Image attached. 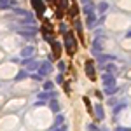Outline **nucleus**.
<instances>
[{"label":"nucleus","instance_id":"f257e3e1","mask_svg":"<svg viewBox=\"0 0 131 131\" xmlns=\"http://www.w3.org/2000/svg\"><path fill=\"white\" fill-rule=\"evenodd\" d=\"M65 49H67L68 54H73L75 49H77V40H75V37H73L72 31H67L65 33Z\"/></svg>","mask_w":131,"mask_h":131},{"label":"nucleus","instance_id":"f03ea898","mask_svg":"<svg viewBox=\"0 0 131 131\" xmlns=\"http://www.w3.org/2000/svg\"><path fill=\"white\" fill-rule=\"evenodd\" d=\"M84 72H86V75L89 77L91 81L96 79V68H94V63L91 60H86V63H84Z\"/></svg>","mask_w":131,"mask_h":131},{"label":"nucleus","instance_id":"7ed1b4c3","mask_svg":"<svg viewBox=\"0 0 131 131\" xmlns=\"http://www.w3.org/2000/svg\"><path fill=\"white\" fill-rule=\"evenodd\" d=\"M101 82H103V88L115 86V77H114L112 73H103V75H101Z\"/></svg>","mask_w":131,"mask_h":131},{"label":"nucleus","instance_id":"20e7f679","mask_svg":"<svg viewBox=\"0 0 131 131\" xmlns=\"http://www.w3.org/2000/svg\"><path fill=\"white\" fill-rule=\"evenodd\" d=\"M51 68H52V65H51V61L47 60V61H44V63L40 65V68H39V73H40L42 77H44V75H47V73L51 72Z\"/></svg>","mask_w":131,"mask_h":131},{"label":"nucleus","instance_id":"39448f33","mask_svg":"<svg viewBox=\"0 0 131 131\" xmlns=\"http://www.w3.org/2000/svg\"><path fill=\"white\" fill-rule=\"evenodd\" d=\"M33 52H35V47H33V46H26V47H23V49H21V58H23V60H25V58H31V54H33Z\"/></svg>","mask_w":131,"mask_h":131},{"label":"nucleus","instance_id":"423d86ee","mask_svg":"<svg viewBox=\"0 0 131 131\" xmlns=\"http://www.w3.org/2000/svg\"><path fill=\"white\" fill-rule=\"evenodd\" d=\"M51 47H52V56L60 58V54H61V44L58 40H54V42H51Z\"/></svg>","mask_w":131,"mask_h":131},{"label":"nucleus","instance_id":"0eeeda50","mask_svg":"<svg viewBox=\"0 0 131 131\" xmlns=\"http://www.w3.org/2000/svg\"><path fill=\"white\" fill-rule=\"evenodd\" d=\"M31 4H33L35 10L39 12V16H42V14H44V9H46V7H44V2H42V0H31Z\"/></svg>","mask_w":131,"mask_h":131},{"label":"nucleus","instance_id":"6e6552de","mask_svg":"<svg viewBox=\"0 0 131 131\" xmlns=\"http://www.w3.org/2000/svg\"><path fill=\"white\" fill-rule=\"evenodd\" d=\"M94 114H96V119H98V121H103V119H105V114H103L101 103H96V105H94Z\"/></svg>","mask_w":131,"mask_h":131},{"label":"nucleus","instance_id":"1a4fd4ad","mask_svg":"<svg viewBox=\"0 0 131 131\" xmlns=\"http://www.w3.org/2000/svg\"><path fill=\"white\" fill-rule=\"evenodd\" d=\"M42 35H44V40H46V42H54V40H52V33H51V30L47 28V26L42 28Z\"/></svg>","mask_w":131,"mask_h":131},{"label":"nucleus","instance_id":"9d476101","mask_svg":"<svg viewBox=\"0 0 131 131\" xmlns=\"http://www.w3.org/2000/svg\"><path fill=\"white\" fill-rule=\"evenodd\" d=\"M12 5H16V0H0V7H2L4 10L12 7Z\"/></svg>","mask_w":131,"mask_h":131},{"label":"nucleus","instance_id":"9b49d317","mask_svg":"<svg viewBox=\"0 0 131 131\" xmlns=\"http://www.w3.org/2000/svg\"><path fill=\"white\" fill-rule=\"evenodd\" d=\"M86 25H88L89 28H93V26L96 25V16H94V12H93V14H88V18H86Z\"/></svg>","mask_w":131,"mask_h":131},{"label":"nucleus","instance_id":"f8f14e48","mask_svg":"<svg viewBox=\"0 0 131 131\" xmlns=\"http://www.w3.org/2000/svg\"><path fill=\"white\" fill-rule=\"evenodd\" d=\"M114 60H115V56H112V54H101L100 56L101 65H105V63H108V61H114Z\"/></svg>","mask_w":131,"mask_h":131},{"label":"nucleus","instance_id":"ddd939ff","mask_svg":"<svg viewBox=\"0 0 131 131\" xmlns=\"http://www.w3.org/2000/svg\"><path fill=\"white\" fill-rule=\"evenodd\" d=\"M26 67H28V70H39V68H40V63H39V61H33V60H30V63H28V65H26Z\"/></svg>","mask_w":131,"mask_h":131},{"label":"nucleus","instance_id":"4468645a","mask_svg":"<svg viewBox=\"0 0 131 131\" xmlns=\"http://www.w3.org/2000/svg\"><path fill=\"white\" fill-rule=\"evenodd\" d=\"M108 7H110V5H108V2H107V0H103V2H100V5H98V10L105 14V12L108 10Z\"/></svg>","mask_w":131,"mask_h":131},{"label":"nucleus","instance_id":"2eb2a0df","mask_svg":"<svg viewBox=\"0 0 131 131\" xmlns=\"http://www.w3.org/2000/svg\"><path fill=\"white\" fill-rule=\"evenodd\" d=\"M103 91H105V94H108V96H112V94H115V93H117L119 89H117V86H108V88H105Z\"/></svg>","mask_w":131,"mask_h":131},{"label":"nucleus","instance_id":"dca6fc26","mask_svg":"<svg viewBox=\"0 0 131 131\" xmlns=\"http://www.w3.org/2000/svg\"><path fill=\"white\" fill-rule=\"evenodd\" d=\"M84 12H86V14H93V12H94V4H93V2H91V4H86V5H84Z\"/></svg>","mask_w":131,"mask_h":131},{"label":"nucleus","instance_id":"f3484780","mask_svg":"<svg viewBox=\"0 0 131 131\" xmlns=\"http://www.w3.org/2000/svg\"><path fill=\"white\" fill-rule=\"evenodd\" d=\"M49 108H51L52 112H58V110H60V105H58V101H56V100H51V101H49Z\"/></svg>","mask_w":131,"mask_h":131},{"label":"nucleus","instance_id":"a211bd4d","mask_svg":"<svg viewBox=\"0 0 131 131\" xmlns=\"http://www.w3.org/2000/svg\"><path fill=\"white\" fill-rule=\"evenodd\" d=\"M63 121H65L63 115H56V119H54V128H60L61 124H63Z\"/></svg>","mask_w":131,"mask_h":131},{"label":"nucleus","instance_id":"6ab92c4d","mask_svg":"<svg viewBox=\"0 0 131 131\" xmlns=\"http://www.w3.org/2000/svg\"><path fill=\"white\" fill-rule=\"evenodd\" d=\"M73 26H75V30H77V33H79V35H82V23L79 19H75L73 21Z\"/></svg>","mask_w":131,"mask_h":131},{"label":"nucleus","instance_id":"aec40b11","mask_svg":"<svg viewBox=\"0 0 131 131\" xmlns=\"http://www.w3.org/2000/svg\"><path fill=\"white\" fill-rule=\"evenodd\" d=\"M52 88H54V82H52V81H46V82H44V89L47 91V93L52 91Z\"/></svg>","mask_w":131,"mask_h":131},{"label":"nucleus","instance_id":"412c9836","mask_svg":"<svg viewBox=\"0 0 131 131\" xmlns=\"http://www.w3.org/2000/svg\"><path fill=\"white\" fill-rule=\"evenodd\" d=\"M126 108V103H121V105H115L114 107V114H119L121 110H124Z\"/></svg>","mask_w":131,"mask_h":131},{"label":"nucleus","instance_id":"4be33fe9","mask_svg":"<svg viewBox=\"0 0 131 131\" xmlns=\"http://www.w3.org/2000/svg\"><path fill=\"white\" fill-rule=\"evenodd\" d=\"M23 79H26V72L25 70H21L18 75H16V81H23Z\"/></svg>","mask_w":131,"mask_h":131},{"label":"nucleus","instance_id":"5701e85b","mask_svg":"<svg viewBox=\"0 0 131 131\" xmlns=\"http://www.w3.org/2000/svg\"><path fill=\"white\" fill-rule=\"evenodd\" d=\"M58 70H60L61 73L67 70V65H65V61H60V63H58Z\"/></svg>","mask_w":131,"mask_h":131},{"label":"nucleus","instance_id":"b1692460","mask_svg":"<svg viewBox=\"0 0 131 131\" xmlns=\"http://www.w3.org/2000/svg\"><path fill=\"white\" fill-rule=\"evenodd\" d=\"M84 103H86V107H88V110H94V108H93V107H91V103H89V98H84Z\"/></svg>","mask_w":131,"mask_h":131},{"label":"nucleus","instance_id":"393cba45","mask_svg":"<svg viewBox=\"0 0 131 131\" xmlns=\"http://www.w3.org/2000/svg\"><path fill=\"white\" fill-rule=\"evenodd\" d=\"M31 79H33V81H42V75L37 72V73H33V75H31Z\"/></svg>","mask_w":131,"mask_h":131},{"label":"nucleus","instance_id":"a878e982","mask_svg":"<svg viewBox=\"0 0 131 131\" xmlns=\"http://www.w3.org/2000/svg\"><path fill=\"white\" fill-rule=\"evenodd\" d=\"M60 31H63V33H67V31H68V28H67V25H65V23H61V25H60Z\"/></svg>","mask_w":131,"mask_h":131},{"label":"nucleus","instance_id":"bb28decb","mask_svg":"<svg viewBox=\"0 0 131 131\" xmlns=\"http://www.w3.org/2000/svg\"><path fill=\"white\" fill-rule=\"evenodd\" d=\"M56 84H63V75H58L56 77Z\"/></svg>","mask_w":131,"mask_h":131},{"label":"nucleus","instance_id":"cd10ccee","mask_svg":"<svg viewBox=\"0 0 131 131\" xmlns=\"http://www.w3.org/2000/svg\"><path fill=\"white\" fill-rule=\"evenodd\" d=\"M33 105H35V107H42V105H44V101H42V100H39V101H35Z\"/></svg>","mask_w":131,"mask_h":131},{"label":"nucleus","instance_id":"c85d7f7f","mask_svg":"<svg viewBox=\"0 0 131 131\" xmlns=\"http://www.w3.org/2000/svg\"><path fill=\"white\" fill-rule=\"evenodd\" d=\"M107 70H108V73H110V72L115 70V67H114V65H108V67H107Z\"/></svg>","mask_w":131,"mask_h":131},{"label":"nucleus","instance_id":"c756f323","mask_svg":"<svg viewBox=\"0 0 131 131\" xmlns=\"http://www.w3.org/2000/svg\"><path fill=\"white\" fill-rule=\"evenodd\" d=\"M115 131H131V129H128V128H122V126H119Z\"/></svg>","mask_w":131,"mask_h":131},{"label":"nucleus","instance_id":"7c9ffc66","mask_svg":"<svg viewBox=\"0 0 131 131\" xmlns=\"http://www.w3.org/2000/svg\"><path fill=\"white\" fill-rule=\"evenodd\" d=\"M89 129H91V131H98V128H96L94 124H89Z\"/></svg>","mask_w":131,"mask_h":131},{"label":"nucleus","instance_id":"2f4dec72","mask_svg":"<svg viewBox=\"0 0 131 131\" xmlns=\"http://www.w3.org/2000/svg\"><path fill=\"white\" fill-rule=\"evenodd\" d=\"M54 131H67V128H65V126H60V128H56Z\"/></svg>","mask_w":131,"mask_h":131},{"label":"nucleus","instance_id":"473e14b6","mask_svg":"<svg viewBox=\"0 0 131 131\" xmlns=\"http://www.w3.org/2000/svg\"><path fill=\"white\" fill-rule=\"evenodd\" d=\"M82 4H84V5H86V4H91V0H81Z\"/></svg>","mask_w":131,"mask_h":131},{"label":"nucleus","instance_id":"72a5a7b5","mask_svg":"<svg viewBox=\"0 0 131 131\" xmlns=\"http://www.w3.org/2000/svg\"><path fill=\"white\" fill-rule=\"evenodd\" d=\"M126 39H131V30L128 31V33H126Z\"/></svg>","mask_w":131,"mask_h":131}]
</instances>
